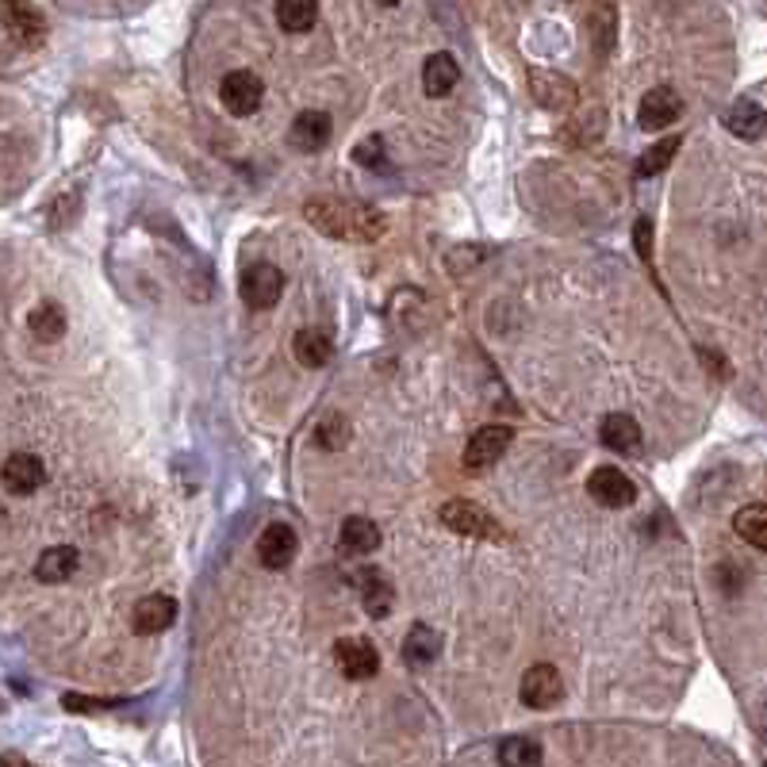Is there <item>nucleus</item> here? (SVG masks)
I'll use <instances>...</instances> for the list:
<instances>
[{
    "label": "nucleus",
    "mask_w": 767,
    "mask_h": 767,
    "mask_svg": "<svg viewBox=\"0 0 767 767\" xmlns=\"http://www.w3.org/2000/svg\"><path fill=\"white\" fill-rule=\"evenodd\" d=\"M599 442L607 445L610 453H637V450H641V426H637L633 415H622V411H614V415L602 419Z\"/></svg>",
    "instance_id": "obj_18"
},
{
    "label": "nucleus",
    "mask_w": 767,
    "mask_h": 767,
    "mask_svg": "<svg viewBox=\"0 0 767 767\" xmlns=\"http://www.w3.org/2000/svg\"><path fill=\"white\" fill-rule=\"evenodd\" d=\"M0 484L12 491V495H36L47 484V464L36 453H12L0 464Z\"/></svg>",
    "instance_id": "obj_10"
},
{
    "label": "nucleus",
    "mask_w": 767,
    "mask_h": 767,
    "mask_svg": "<svg viewBox=\"0 0 767 767\" xmlns=\"http://www.w3.org/2000/svg\"><path fill=\"white\" fill-rule=\"evenodd\" d=\"M679 154V135H671V139H660L657 146H649V150L641 154V161H637V177H657L663 169L671 166V158Z\"/></svg>",
    "instance_id": "obj_29"
},
{
    "label": "nucleus",
    "mask_w": 767,
    "mask_h": 767,
    "mask_svg": "<svg viewBox=\"0 0 767 767\" xmlns=\"http://www.w3.org/2000/svg\"><path fill=\"white\" fill-rule=\"evenodd\" d=\"M437 652H442V637L430 626H411L407 641H403V660L415 663V668H426V663L437 660Z\"/></svg>",
    "instance_id": "obj_24"
},
{
    "label": "nucleus",
    "mask_w": 767,
    "mask_h": 767,
    "mask_svg": "<svg viewBox=\"0 0 767 767\" xmlns=\"http://www.w3.org/2000/svg\"><path fill=\"white\" fill-rule=\"evenodd\" d=\"M591 28H588V36L594 42V50H599L602 58L614 50V42H618V8H610V4H594L591 8Z\"/></svg>",
    "instance_id": "obj_28"
},
{
    "label": "nucleus",
    "mask_w": 767,
    "mask_h": 767,
    "mask_svg": "<svg viewBox=\"0 0 767 767\" xmlns=\"http://www.w3.org/2000/svg\"><path fill=\"white\" fill-rule=\"evenodd\" d=\"M679 111H684V100H679L676 89H649L641 97V105H637V124L645 127V131H663V127H671L679 119Z\"/></svg>",
    "instance_id": "obj_12"
},
{
    "label": "nucleus",
    "mask_w": 767,
    "mask_h": 767,
    "mask_svg": "<svg viewBox=\"0 0 767 767\" xmlns=\"http://www.w3.org/2000/svg\"><path fill=\"white\" fill-rule=\"evenodd\" d=\"M281 292H284V273L269 262L249 265V269L243 273V281H238V296H243V304L257 307V312H265V307L277 304Z\"/></svg>",
    "instance_id": "obj_5"
},
{
    "label": "nucleus",
    "mask_w": 767,
    "mask_h": 767,
    "mask_svg": "<svg viewBox=\"0 0 767 767\" xmlns=\"http://www.w3.org/2000/svg\"><path fill=\"white\" fill-rule=\"evenodd\" d=\"M442 525L453 533H461V538H480V541H495L503 538V530H499V522L491 519L480 503H472V499H450V503L442 507Z\"/></svg>",
    "instance_id": "obj_2"
},
{
    "label": "nucleus",
    "mask_w": 767,
    "mask_h": 767,
    "mask_svg": "<svg viewBox=\"0 0 767 767\" xmlns=\"http://www.w3.org/2000/svg\"><path fill=\"white\" fill-rule=\"evenodd\" d=\"M726 131L732 135V139H740V142L764 139V108H760V100L740 97L737 105L726 111Z\"/></svg>",
    "instance_id": "obj_19"
},
{
    "label": "nucleus",
    "mask_w": 767,
    "mask_h": 767,
    "mask_svg": "<svg viewBox=\"0 0 767 767\" xmlns=\"http://www.w3.org/2000/svg\"><path fill=\"white\" fill-rule=\"evenodd\" d=\"M732 530L745 545L753 549H767V507L753 503V507H740L737 519H732Z\"/></svg>",
    "instance_id": "obj_25"
},
{
    "label": "nucleus",
    "mask_w": 767,
    "mask_h": 767,
    "mask_svg": "<svg viewBox=\"0 0 767 767\" xmlns=\"http://www.w3.org/2000/svg\"><path fill=\"white\" fill-rule=\"evenodd\" d=\"M219 100L230 116H254L265 100V85L254 70H230L219 85Z\"/></svg>",
    "instance_id": "obj_6"
},
{
    "label": "nucleus",
    "mask_w": 767,
    "mask_h": 767,
    "mask_svg": "<svg viewBox=\"0 0 767 767\" xmlns=\"http://www.w3.org/2000/svg\"><path fill=\"white\" fill-rule=\"evenodd\" d=\"M633 246H637V254L649 262V257H652V223L649 219H637L633 223Z\"/></svg>",
    "instance_id": "obj_33"
},
{
    "label": "nucleus",
    "mask_w": 767,
    "mask_h": 767,
    "mask_svg": "<svg viewBox=\"0 0 767 767\" xmlns=\"http://www.w3.org/2000/svg\"><path fill=\"white\" fill-rule=\"evenodd\" d=\"M0 20H4L8 36L28 50L47 39V20H42V12L36 4H4L0 8Z\"/></svg>",
    "instance_id": "obj_13"
},
{
    "label": "nucleus",
    "mask_w": 767,
    "mask_h": 767,
    "mask_svg": "<svg viewBox=\"0 0 767 767\" xmlns=\"http://www.w3.org/2000/svg\"><path fill=\"white\" fill-rule=\"evenodd\" d=\"M81 568V553L73 545H50L36 560V576L42 583H66Z\"/></svg>",
    "instance_id": "obj_20"
},
{
    "label": "nucleus",
    "mask_w": 767,
    "mask_h": 767,
    "mask_svg": "<svg viewBox=\"0 0 767 767\" xmlns=\"http://www.w3.org/2000/svg\"><path fill=\"white\" fill-rule=\"evenodd\" d=\"M350 422L342 419V415H326L323 422L315 426V442L323 445V450H331V453H338V450H346L350 445Z\"/></svg>",
    "instance_id": "obj_30"
},
{
    "label": "nucleus",
    "mask_w": 767,
    "mask_h": 767,
    "mask_svg": "<svg viewBox=\"0 0 767 767\" xmlns=\"http://www.w3.org/2000/svg\"><path fill=\"white\" fill-rule=\"evenodd\" d=\"M304 219L318 235L338 238V243H381L387 235V219L368 204L338 200V196H315L304 204Z\"/></svg>",
    "instance_id": "obj_1"
},
{
    "label": "nucleus",
    "mask_w": 767,
    "mask_h": 767,
    "mask_svg": "<svg viewBox=\"0 0 767 767\" xmlns=\"http://www.w3.org/2000/svg\"><path fill=\"white\" fill-rule=\"evenodd\" d=\"M338 545L346 549V553H353V557L373 553V549H381V525H376L373 519H361V514H353V519L342 522Z\"/></svg>",
    "instance_id": "obj_22"
},
{
    "label": "nucleus",
    "mask_w": 767,
    "mask_h": 767,
    "mask_svg": "<svg viewBox=\"0 0 767 767\" xmlns=\"http://www.w3.org/2000/svg\"><path fill=\"white\" fill-rule=\"evenodd\" d=\"M292 357H296L299 365H307V368L331 365V357H334L331 334L315 331V326H307V331H296V338H292Z\"/></svg>",
    "instance_id": "obj_21"
},
{
    "label": "nucleus",
    "mask_w": 767,
    "mask_h": 767,
    "mask_svg": "<svg viewBox=\"0 0 767 767\" xmlns=\"http://www.w3.org/2000/svg\"><path fill=\"white\" fill-rule=\"evenodd\" d=\"M273 16H277L281 31H288V36H304V31L315 28L318 4H312V0H281V4L273 8Z\"/></svg>",
    "instance_id": "obj_23"
},
{
    "label": "nucleus",
    "mask_w": 767,
    "mask_h": 767,
    "mask_svg": "<svg viewBox=\"0 0 767 767\" xmlns=\"http://www.w3.org/2000/svg\"><path fill=\"white\" fill-rule=\"evenodd\" d=\"M519 698L530 710H549V706H557L564 698V679H560L553 663H533L519 684Z\"/></svg>",
    "instance_id": "obj_8"
},
{
    "label": "nucleus",
    "mask_w": 767,
    "mask_h": 767,
    "mask_svg": "<svg viewBox=\"0 0 767 767\" xmlns=\"http://www.w3.org/2000/svg\"><path fill=\"white\" fill-rule=\"evenodd\" d=\"M545 753L533 737H507L499 745V767H541Z\"/></svg>",
    "instance_id": "obj_27"
},
{
    "label": "nucleus",
    "mask_w": 767,
    "mask_h": 767,
    "mask_svg": "<svg viewBox=\"0 0 767 767\" xmlns=\"http://www.w3.org/2000/svg\"><path fill=\"white\" fill-rule=\"evenodd\" d=\"M461 85V66H456L453 55H445V50H437V55H430L426 62H422V92L434 100L450 97V92Z\"/></svg>",
    "instance_id": "obj_16"
},
{
    "label": "nucleus",
    "mask_w": 767,
    "mask_h": 767,
    "mask_svg": "<svg viewBox=\"0 0 767 767\" xmlns=\"http://www.w3.org/2000/svg\"><path fill=\"white\" fill-rule=\"evenodd\" d=\"M588 495L599 507H610V511H622L637 499V484L626 476L618 464H599V469L588 476Z\"/></svg>",
    "instance_id": "obj_4"
},
{
    "label": "nucleus",
    "mask_w": 767,
    "mask_h": 767,
    "mask_svg": "<svg viewBox=\"0 0 767 767\" xmlns=\"http://www.w3.org/2000/svg\"><path fill=\"white\" fill-rule=\"evenodd\" d=\"M0 767H31V764L23 760V756H16V753H4V756H0Z\"/></svg>",
    "instance_id": "obj_34"
},
{
    "label": "nucleus",
    "mask_w": 767,
    "mask_h": 767,
    "mask_svg": "<svg viewBox=\"0 0 767 767\" xmlns=\"http://www.w3.org/2000/svg\"><path fill=\"white\" fill-rule=\"evenodd\" d=\"M28 326L39 342H58L66 334V312L55 304V299H42L36 312L28 315Z\"/></svg>",
    "instance_id": "obj_26"
},
{
    "label": "nucleus",
    "mask_w": 767,
    "mask_h": 767,
    "mask_svg": "<svg viewBox=\"0 0 767 767\" xmlns=\"http://www.w3.org/2000/svg\"><path fill=\"white\" fill-rule=\"evenodd\" d=\"M334 663H338L342 676L353 679V684H365V679H373L381 671V652L365 637H342L334 645Z\"/></svg>",
    "instance_id": "obj_7"
},
{
    "label": "nucleus",
    "mask_w": 767,
    "mask_h": 767,
    "mask_svg": "<svg viewBox=\"0 0 767 767\" xmlns=\"http://www.w3.org/2000/svg\"><path fill=\"white\" fill-rule=\"evenodd\" d=\"M0 519H4V514H0Z\"/></svg>",
    "instance_id": "obj_35"
},
{
    "label": "nucleus",
    "mask_w": 767,
    "mask_h": 767,
    "mask_svg": "<svg viewBox=\"0 0 767 767\" xmlns=\"http://www.w3.org/2000/svg\"><path fill=\"white\" fill-rule=\"evenodd\" d=\"M331 135H334V124L326 111H299V116L292 119L288 142L296 146L299 154H315L331 142Z\"/></svg>",
    "instance_id": "obj_15"
},
{
    "label": "nucleus",
    "mask_w": 767,
    "mask_h": 767,
    "mask_svg": "<svg viewBox=\"0 0 767 767\" xmlns=\"http://www.w3.org/2000/svg\"><path fill=\"white\" fill-rule=\"evenodd\" d=\"M353 161H357L361 169H384L387 154H384V139H381V135H368V139H361L357 150H353Z\"/></svg>",
    "instance_id": "obj_32"
},
{
    "label": "nucleus",
    "mask_w": 767,
    "mask_h": 767,
    "mask_svg": "<svg viewBox=\"0 0 767 767\" xmlns=\"http://www.w3.org/2000/svg\"><path fill=\"white\" fill-rule=\"evenodd\" d=\"M530 92L541 108L549 111H572L576 100H580V89H576L572 77L557 73V70H530Z\"/></svg>",
    "instance_id": "obj_9"
},
{
    "label": "nucleus",
    "mask_w": 767,
    "mask_h": 767,
    "mask_svg": "<svg viewBox=\"0 0 767 767\" xmlns=\"http://www.w3.org/2000/svg\"><path fill=\"white\" fill-rule=\"evenodd\" d=\"M174 622H177V602L169 599V594H146L139 607L131 610V626H135V633H142V637L166 633Z\"/></svg>",
    "instance_id": "obj_14"
},
{
    "label": "nucleus",
    "mask_w": 767,
    "mask_h": 767,
    "mask_svg": "<svg viewBox=\"0 0 767 767\" xmlns=\"http://www.w3.org/2000/svg\"><path fill=\"white\" fill-rule=\"evenodd\" d=\"M296 549H299V538H296V530H292L288 522L265 525L262 538H257V560H262L269 572H281V568H288L292 560H296Z\"/></svg>",
    "instance_id": "obj_11"
},
{
    "label": "nucleus",
    "mask_w": 767,
    "mask_h": 767,
    "mask_svg": "<svg viewBox=\"0 0 767 767\" xmlns=\"http://www.w3.org/2000/svg\"><path fill=\"white\" fill-rule=\"evenodd\" d=\"M511 442H514V430L507 426V422H491V426H480L476 434L469 437V445H464V469H469V472L491 469L499 456H507Z\"/></svg>",
    "instance_id": "obj_3"
},
{
    "label": "nucleus",
    "mask_w": 767,
    "mask_h": 767,
    "mask_svg": "<svg viewBox=\"0 0 767 767\" xmlns=\"http://www.w3.org/2000/svg\"><path fill=\"white\" fill-rule=\"evenodd\" d=\"M357 594H361V602H365L368 618H387V614H392L395 588H392V580H387L384 572H376V568L357 572Z\"/></svg>",
    "instance_id": "obj_17"
},
{
    "label": "nucleus",
    "mask_w": 767,
    "mask_h": 767,
    "mask_svg": "<svg viewBox=\"0 0 767 767\" xmlns=\"http://www.w3.org/2000/svg\"><path fill=\"white\" fill-rule=\"evenodd\" d=\"M602 127H607V119H602V111H591V116H580L572 119V124L564 127V142L572 146H588L602 135Z\"/></svg>",
    "instance_id": "obj_31"
}]
</instances>
